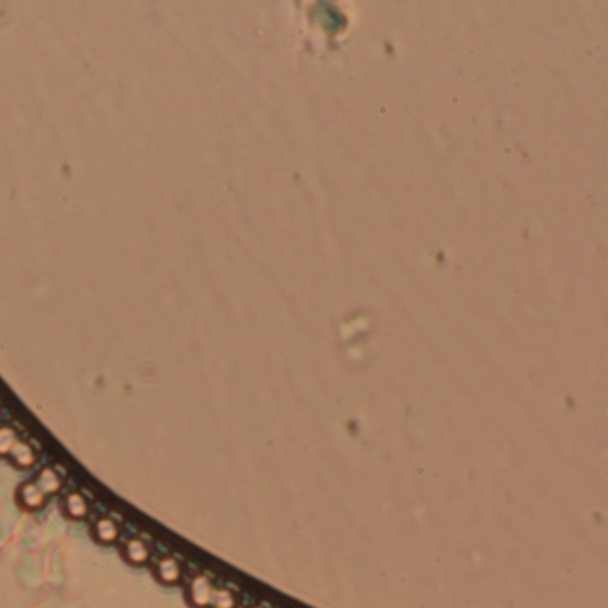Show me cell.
Returning <instances> with one entry per match:
<instances>
[{
	"mask_svg": "<svg viewBox=\"0 0 608 608\" xmlns=\"http://www.w3.org/2000/svg\"><path fill=\"white\" fill-rule=\"evenodd\" d=\"M214 591H216V587L206 575L193 576L188 585V594H186L189 605L195 608L211 607Z\"/></svg>",
	"mask_w": 608,
	"mask_h": 608,
	"instance_id": "obj_1",
	"label": "cell"
},
{
	"mask_svg": "<svg viewBox=\"0 0 608 608\" xmlns=\"http://www.w3.org/2000/svg\"><path fill=\"white\" fill-rule=\"evenodd\" d=\"M90 500H88V496L86 494L81 493V491H70V493L66 494L65 498H63V502H61V512H63V516L66 519H70V521H75V523H79V521H84V519L90 516Z\"/></svg>",
	"mask_w": 608,
	"mask_h": 608,
	"instance_id": "obj_2",
	"label": "cell"
},
{
	"mask_svg": "<svg viewBox=\"0 0 608 608\" xmlns=\"http://www.w3.org/2000/svg\"><path fill=\"white\" fill-rule=\"evenodd\" d=\"M49 502V496L43 493L36 482H24L17 489V503L27 512H40Z\"/></svg>",
	"mask_w": 608,
	"mask_h": 608,
	"instance_id": "obj_3",
	"label": "cell"
},
{
	"mask_svg": "<svg viewBox=\"0 0 608 608\" xmlns=\"http://www.w3.org/2000/svg\"><path fill=\"white\" fill-rule=\"evenodd\" d=\"M120 534H122V528L118 525V521L111 516H99L91 525L93 539L104 546L115 544L120 539Z\"/></svg>",
	"mask_w": 608,
	"mask_h": 608,
	"instance_id": "obj_4",
	"label": "cell"
},
{
	"mask_svg": "<svg viewBox=\"0 0 608 608\" xmlns=\"http://www.w3.org/2000/svg\"><path fill=\"white\" fill-rule=\"evenodd\" d=\"M122 557L131 566H145V564H148L150 557H152V548H150V544L147 541H143L140 537H131L122 546Z\"/></svg>",
	"mask_w": 608,
	"mask_h": 608,
	"instance_id": "obj_5",
	"label": "cell"
},
{
	"mask_svg": "<svg viewBox=\"0 0 608 608\" xmlns=\"http://www.w3.org/2000/svg\"><path fill=\"white\" fill-rule=\"evenodd\" d=\"M156 578L163 585H177L182 580L181 562L173 557H161L157 560Z\"/></svg>",
	"mask_w": 608,
	"mask_h": 608,
	"instance_id": "obj_6",
	"label": "cell"
},
{
	"mask_svg": "<svg viewBox=\"0 0 608 608\" xmlns=\"http://www.w3.org/2000/svg\"><path fill=\"white\" fill-rule=\"evenodd\" d=\"M11 464L18 469H31L38 464V452L33 444L27 441H20L13 446V450L9 453Z\"/></svg>",
	"mask_w": 608,
	"mask_h": 608,
	"instance_id": "obj_7",
	"label": "cell"
},
{
	"mask_svg": "<svg viewBox=\"0 0 608 608\" xmlns=\"http://www.w3.org/2000/svg\"><path fill=\"white\" fill-rule=\"evenodd\" d=\"M34 482L49 498L56 496L63 489V485H65L63 475L56 468L40 469V473H38V477H36Z\"/></svg>",
	"mask_w": 608,
	"mask_h": 608,
	"instance_id": "obj_8",
	"label": "cell"
},
{
	"mask_svg": "<svg viewBox=\"0 0 608 608\" xmlns=\"http://www.w3.org/2000/svg\"><path fill=\"white\" fill-rule=\"evenodd\" d=\"M18 443V432L9 425L0 427V459L9 457V453L13 450V446Z\"/></svg>",
	"mask_w": 608,
	"mask_h": 608,
	"instance_id": "obj_9",
	"label": "cell"
},
{
	"mask_svg": "<svg viewBox=\"0 0 608 608\" xmlns=\"http://www.w3.org/2000/svg\"><path fill=\"white\" fill-rule=\"evenodd\" d=\"M211 608H238V598L231 589H216Z\"/></svg>",
	"mask_w": 608,
	"mask_h": 608,
	"instance_id": "obj_10",
	"label": "cell"
},
{
	"mask_svg": "<svg viewBox=\"0 0 608 608\" xmlns=\"http://www.w3.org/2000/svg\"><path fill=\"white\" fill-rule=\"evenodd\" d=\"M252 608H261V607H252Z\"/></svg>",
	"mask_w": 608,
	"mask_h": 608,
	"instance_id": "obj_11",
	"label": "cell"
}]
</instances>
